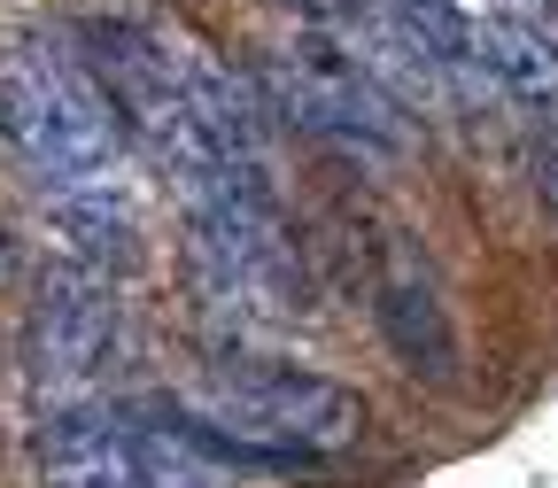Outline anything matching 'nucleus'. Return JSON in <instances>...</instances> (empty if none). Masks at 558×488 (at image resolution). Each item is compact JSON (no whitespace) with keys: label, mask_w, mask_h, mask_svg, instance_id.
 <instances>
[{"label":"nucleus","mask_w":558,"mask_h":488,"mask_svg":"<svg viewBox=\"0 0 558 488\" xmlns=\"http://www.w3.org/2000/svg\"><path fill=\"white\" fill-rule=\"evenodd\" d=\"M0 148H9L47 194L70 186H109L124 124L86 70L54 39H9L0 47Z\"/></svg>","instance_id":"f257e3e1"},{"label":"nucleus","mask_w":558,"mask_h":488,"mask_svg":"<svg viewBox=\"0 0 558 488\" xmlns=\"http://www.w3.org/2000/svg\"><path fill=\"white\" fill-rule=\"evenodd\" d=\"M202 411V435L233 442V457H318L365 435V403L357 388H341L326 373L303 365H218L194 388Z\"/></svg>","instance_id":"f03ea898"},{"label":"nucleus","mask_w":558,"mask_h":488,"mask_svg":"<svg viewBox=\"0 0 558 488\" xmlns=\"http://www.w3.org/2000/svg\"><path fill=\"white\" fill-rule=\"evenodd\" d=\"M256 86H264L279 124H295V132L326 139V148L357 156V163H403V148H411L403 101L380 86V70L365 54H349L333 32L271 47L264 70H256Z\"/></svg>","instance_id":"7ed1b4c3"},{"label":"nucleus","mask_w":558,"mask_h":488,"mask_svg":"<svg viewBox=\"0 0 558 488\" xmlns=\"http://www.w3.org/2000/svg\"><path fill=\"white\" fill-rule=\"evenodd\" d=\"M117 357H124L117 288L86 264H54L32 295V318H24V380L47 403H78L117 373Z\"/></svg>","instance_id":"20e7f679"},{"label":"nucleus","mask_w":558,"mask_h":488,"mask_svg":"<svg viewBox=\"0 0 558 488\" xmlns=\"http://www.w3.org/2000/svg\"><path fill=\"white\" fill-rule=\"evenodd\" d=\"M373 318H380L388 349L403 357V373L435 380V388L458 380L465 349H458V326H450V303H442V279H435L427 256H418L411 233H396L380 248V264H373Z\"/></svg>","instance_id":"39448f33"},{"label":"nucleus","mask_w":558,"mask_h":488,"mask_svg":"<svg viewBox=\"0 0 558 488\" xmlns=\"http://www.w3.org/2000/svg\"><path fill=\"white\" fill-rule=\"evenodd\" d=\"M32 473L39 488H140V427L94 403H62L39 427Z\"/></svg>","instance_id":"423d86ee"},{"label":"nucleus","mask_w":558,"mask_h":488,"mask_svg":"<svg viewBox=\"0 0 558 488\" xmlns=\"http://www.w3.org/2000/svg\"><path fill=\"white\" fill-rule=\"evenodd\" d=\"M54 233H62L70 264H86L101 279L140 264V218H132V202L117 186H70V194H54Z\"/></svg>","instance_id":"0eeeda50"},{"label":"nucleus","mask_w":558,"mask_h":488,"mask_svg":"<svg viewBox=\"0 0 558 488\" xmlns=\"http://www.w3.org/2000/svg\"><path fill=\"white\" fill-rule=\"evenodd\" d=\"M481 70L512 109H535V117H558V39H543L535 24L520 16H488L481 24Z\"/></svg>","instance_id":"6e6552de"},{"label":"nucleus","mask_w":558,"mask_h":488,"mask_svg":"<svg viewBox=\"0 0 558 488\" xmlns=\"http://www.w3.org/2000/svg\"><path fill=\"white\" fill-rule=\"evenodd\" d=\"M140 488H233L202 427H140Z\"/></svg>","instance_id":"1a4fd4ad"},{"label":"nucleus","mask_w":558,"mask_h":488,"mask_svg":"<svg viewBox=\"0 0 558 488\" xmlns=\"http://www.w3.org/2000/svg\"><path fill=\"white\" fill-rule=\"evenodd\" d=\"M279 9H295V16H311V24L341 32V24H365V9H373V0H279Z\"/></svg>","instance_id":"9d476101"},{"label":"nucleus","mask_w":558,"mask_h":488,"mask_svg":"<svg viewBox=\"0 0 558 488\" xmlns=\"http://www.w3.org/2000/svg\"><path fill=\"white\" fill-rule=\"evenodd\" d=\"M543 194H550V209H558V148L543 156Z\"/></svg>","instance_id":"9b49d317"}]
</instances>
